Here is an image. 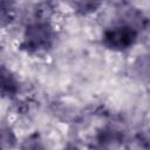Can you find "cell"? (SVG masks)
<instances>
[{
    "label": "cell",
    "instance_id": "obj_1",
    "mask_svg": "<svg viewBox=\"0 0 150 150\" xmlns=\"http://www.w3.org/2000/svg\"><path fill=\"white\" fill-rule=\"evenodd\" d=\"M108 42L110 46L114 47H128L130 43H132V40L135 39V33L132 27L129 26H118L109 30L105 35Z\"/></svg>",
    "mask_w": 150,
    "mask_h": 150
}]
</instances>
